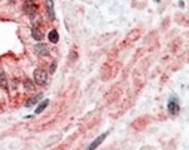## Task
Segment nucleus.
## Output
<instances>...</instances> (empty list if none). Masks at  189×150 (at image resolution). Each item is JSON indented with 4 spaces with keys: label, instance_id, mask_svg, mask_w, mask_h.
Wrapping results in <instances>:
<instances>
[{
    "label": "nucleus",
    "instance_id": "f257e3e1",
    "mask_svg": "<svg viewBox=\"0 0 189 150\" xmlns=\"http://www.w3.org/2000/svg\"><path fill=\"white\" fill-rule=\"evenodd\" d=\"M167 108H168V113L170 116H177L179 111H180V106H179V101L176 97H170V100L167 103Z\"/></svg>",
    "mask_w": 189,
    "mask_h": 150
},
{
    "label": "nucleus",
    "instance_id": "f03ea898",
    "mask_svg": "<svg viewBox=\"0 0 189 150\" xmlns=\"http://www.w3.org/2000/svg\"><path fill=\"white\" fill-rule=\"evenodd\" d=\"M48 80V73L43 68H36L35 70V83L36 85H45Z\"/></svg>",
    "mask_w": 189,
    "mask_h": 150
},
{
    "label": "nucleus",
    "instance_id": "7ed1b4c3",
    "mask_svg": "<svg viewBox=\"0 0 189 150\" xmlns=\"http://www.w3.org/2000/svg\"><path fill=\"white\" fill-rule=\"evenodd\" d=\"M24 12H26L28 17H31V15H35L36 12H37V6H36V3L33 0H26V3H24Z\"/></svg>",
    "mask_w": 189,
    "mask_h": 150
},
{
    "label": "nucleus",
    "instance_id": "20e7f679",
    "mask_svg": "<svg viewBox=\"0 0 189 150\" xmlns=\"http://www.w3.org/2000/svg\"><path fill=\"white\" fill-rule=\"evenodd\" d=\"M35 52L39 55V57H48L49 55V48L43 43H37L35 46Z\"/></svg>",
    "mask_w": 189,
    "mask_h": 150
},
{
    "label": "nucleus",
    "instance_id": "39448f33",
    "mask_svg": "<svg viewBox=\"0 0 189 150\" xmlns=\"http://www.w3.org/2000/svg\"><path fill=\"white\" fill-rule=\"evenodd\" d=\"M45 8H46V15L49 19H55V10H54V0H45Z\"/></svg>",
    "mask_w": 189,
    "mask_h": 150
},
{
    "label": "nucleus",
    "instance_id": "423d86ee",
    "mask_svg": "<svg viewBox=\"0 0 189 150\" xmlns=\"http://www.w3.org/2000/svg\"><path fill=\"white\" fill-rule=\"evenodd\" d=\"M107 135H109V132H103L101 135H100V137H97V138H95L94 141H92L91 144H89V146H88V149H89V150L97 149V147H98V146H100V144H101V143L104 141V138H106Z\"/></svg>",
    "mask_w": 189,
    "mask_h": 150
},
{
    "label": "nucleus",
    "instance_id": "0eeeda50",
    "mask_svg": "<svg viewBox=\"0 0 189 150\" xmlns=\"http://www.w3.org/2000/svg\"><path fill=\"white\" fill-rule=\"evenodd\" d=\"M31 37H33L35 40H42L43 37H45V34H43L42 30H39L37 27H33V28H31Z\"/></svg>",
    "mask_w": 189,
    "mask_h": 150
},
{
    "label": "nucleus",
    "instance_id": "6e6552de",
    "mask_svg": "<svg viewBox=\"0 0 189 150\" xmlns=\"http://www.w3.org/2000/svg\"><path fill=\"white\" fill-rule=\"evenodd\" d=\"M42 97H43V94H37L36 97H33V98H30V100L26 103V107H31V106H35V104H37L39 101L42 100Z\"/></svg>",
    "mask_w": 189,
    "mask_h": 150
},
{
    "label": "nucleus",
    "instance_id": "1a4fd4ad",
    "mask_svg": "<svg viewBox=\"0 0 189 150\" xmlns=\"http://www.w3.org/2000/svg\"><path fill=\"white\" fill-rule=\"evenodd\" d=\"M48 39H49V42L51 43H57L58 42V39H60V34L57 30H51L49 34H48Z\"/></svg>",
    "mask_w": 189,
    "mask_h": 150
},
{
    "label": "nucleus",
    "instance_id": "9d476101",
    "mask_svg": "<svg viewBox=\"0 0 189 150\" xmlns=\"http://www.w3.org/2000/svg\"><path fill=\"white\" fill-rule=\"evenodd\" d=\"M48 104H49V100H43L42 103H40V104L37 106V108H36V110H35V113H36V115H39V113H42L43 110H45V108L48 107Z\"/></svg>",
    "mask_w": 189,
    "mask_h": 150
},
{
    "label": "nucleus",
    "instance_id": "9b49d317",
    "mask_svg": "<svg viewBox=\"0 0 189 150\" xmlns=\"http://www.w3.org/2000/svg\"><path fill=\"white\" fill-rule=\"evenodd\" d=\"M35 80H31V79H26L24 80V88H26L27 91H35Z\"/></svg>",
    "mask_w": 189,
    "mask_h": 150
},
{
    "label": "nucleus",
    "instance_id": "f8f14e48",
    "mask_svg": "<svg viewBox=\"0 0 189 150\" xmlns=\"http://www.w3.org/2000/svg\"><path fill=\"white\" fill-rule=\"evenodd\" d=\"M0 86H2L3 89H8V80H6L5 73H0Z\"/></svg>",
    "mask_w": 189,
    "mask_h": 150
},
{
    "label": "nucleus",
    "instance_id": "ddd939ff",
    "mask_svg": "<svg viewBox=\"0 0 189 150\" xmlns=\"http://www.w3.org/2000/svg\"><path fill=\"white\" fill-rule=\"evenodd\" d=\"M55 68H57V63L54 61V63L51 64V68H49V73H54V71H55Z\"/></svg>",
    "mask_w": 189,
    "mask_h": 150
}]
</instances>
